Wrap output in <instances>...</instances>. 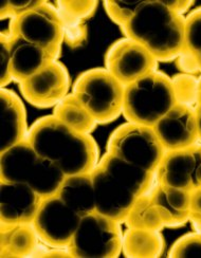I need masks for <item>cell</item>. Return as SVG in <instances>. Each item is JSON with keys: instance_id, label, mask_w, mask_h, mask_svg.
Masks as SVG:
<instances>
[{"instance_id": "6da1fadb", "label": "cell", "mask_w": 201, "mask_h": 258, "mask_svg": "<svg viewBox=\"0 0 201 258\" xmlns=\"http://www.w3.org/2000/svg\"><path fill=\"white\" fill-rule=\"evenodd\" d=\"M26 140L65 176L90 174L100 161L97 142L90 135L73 131L53 114L35 121Z\"/></svg>"}, {"instance_id": "7a4b0ae2", "label": "cell", "mask_w": 201, "mask_h": 258, "mask_svg": "<svg viewBox=\"0 0 201 258\" xmlns=\"http://www.w3.org/2000/svg\"><path fill=\"white\" fill-rule=\"evenodd\" d=\"M185 17L161 0H143L133 17L122 28L125 37L142 45L157 61H172L184 51Z\"/></svg>"}, {"instance_id": "3957f363", "label": "cell", "mask_w": 201, "mask_h": 258, "mask_svg": "<svg viewBox=\"0 0 201 258\" xmlns=\"http://www.w3.org/2000/svg\"><path fill=\"white\" fill-rule=\"evenodd\" d=\"M66 176L52 161L39 156L25 140L0 158V180L29 185L44 199L57 194Z\"/></svg>"}, {"instance_id": "277c9868", "label": "cell", "mask_w": 201, "mask_h": 258, "mask_svg": "<svg viewBox=\"0 0 201 258\" xmlns=\"http://www.w3.org/2000/svg\"><path fill=\"white\" fill-rule=\"evenodd\" d=\"M176 104L172 80L156 70L126 86L123 115L127 122L154 127Z\"/></svg>"}, {"instance_id": "5b68a950", "label": "cell", "mask_w": 201, "mask_h": 258, "mask_svg": "<svg viewBox=\"0 0 201 258\" xmlns=\"http://www.w3.org/2000/svg\"><path fill=\"white\" fill-rule=\"evenodd\" d=\"M123 86L105 68L81 73L74 82L72 93L98 124H108L123 114Z\"/></svg>"}, {"instance_id": "8992f818", "label": "cell", "mask_w": 201, "mask_h": 258, "mask_svg": "<svg viewBox=\"0 0 201 258\" xmlns=\"http://www.w3.org/2000/svg\"><path fill=\"white\" fill-rule=\"evenodd\" d=\"M121 224L97 211L83 216L67 251L74 258L118 257L123 243Z\"/></svg>"}, {"instance_id": "52a82bcc", "label": "cell", "mask_w": 201, "mask_h": 258, "mask_svg": "<svg viewBox=\"0 0 201 258\" xmlns=\"http://www.w3.org/2000/svg\"><path fill=\"white\" fill-rule=\"evenodd\" d=\"M106 148L107 153L154 174L166 153L153 127L130 122L114 129Z\"/></svg>"}, {"instance_id": "ba28073f", "label": "cell", "mask_w": 201, "mask_h": 258, "mask_svg": "<svg viewBox=\"0 0 201 258\" xmlns=\"http://www.w3.org/2000/svg\"><path fill=\"white\" fill-rule=\"evenodd\" d=\"M65 33L58 10L48 2L19 15L15 20L14 35L47 50L56 59L60 55Z\"/></svg>"}, {"instance_id": "9c48e42d", "label": "cell", "mask_w": 201, "mask_h": 258, "mask_svg": "<svg viewBox=\"0 0 201 258\" xmlns=\"http://www.w3.org/2000/svg\"><path fill=\"white\" fill-rule=\"evenodd\" d=\"M82 217L57 195L44 198L32 222L40 241L51 248L67 249Z\"/></svg>"}, {"instance_id": "30bf717a", "label": "cell", "mask_w": 201, "mask_h": 258, "mask_svg": "<svg viewBox=\"0 0 201 258\" xmlns=\"http://www.w3.org/2000/svg\"><path fill=\"white\" fill-rule=\"evenodd\" d=\"M157 64L142 45L127 37L114 41L105 55V69L125 87L156 71Z\"/></svg>"}, {"instance_id": "8fae6325", "label": "cell", "mask_w": 201, "mask_h": 258, "mask_svg": "<svg viewBox=\"0 0 201 258\" xmlns=\"http://www.w3.org/2000/svg\"><path fill=\"white\" fill-rule=\"evenodd\" d=\"M156 182L187 191L201 187V143L166 152L156 170Z\"/></svg>"}, {"instance_id": "7c38bea8", "label": "cell", "mask_w": 201, "mask_h": 258, "mask_svg": "<svg viewBox=\"0 0 201 258\" xmlns=\"http://www.w3.org/2000/svg\"><path fill=\"white\" fill-rule=\"evenodd\" d=\"M24 98L38 108L56 106L69 94L70 77L67 68L54 60L19 84Z\"/></svg>"}, {"instance_id": "4fadbf2b", "label": "cell", "mask_w": 201, "mask_h": 258, "mask_svg": "<svg viewBox=\"0 0 201 258\" xmlns=\"http://www.w3.org/2000/svg\"><path fill=\"white\" fill-rule=\"evenodd\" d=\"M95 211L104 216L124 223L133 203L139 198L122 182L109 175L99 163L91 171Z\"/></svg>"}, {"instance_id": "5bb4252c", "label": "cell", "mask_w": 201, "mask_h": 258, "mask_svg": "<svg viewBox=\"0 0 201 258\" xmlns=\"http://www.w3.org/2000/svg\"><path fill=\"white\" fill-rule=\"evenodd\" d=\"M153 129L165 152L187 148L199 143L194 107L176 104Z\"/></svg>"}, {"instance_id": "9a60e30c", "label": "cell", "mask_w": 201, "mask_h": 258, "mask_svg": "<svg viewBox=\"0 0 201 258\" xmlns=\"http://www.w3.org/2000/svg\"><path fill=\"white\" fill-rule=\"evenodd\" d=\"M41 200L27 184L0 180V223H32Z\"/></svg>"}, {"instance_id": "2e32d148", "label": "cell", "mask_w": 201, "mask_h": 258, "mask_svg": "<svg viewBox=\"0 0 201 258\" xmlns=\"http://www.w3.org/2000/svg\"><path fill=\"white\" fill-rule=\"evenodd\" d=\"M0 120H2V149H7L25 141L29 128L25 106L17 94L6 88L0 90Z\"/></svg>"}, {"instance_id": "e0dca14e", "label": "cell", "mask_w": 201, "mask_h": 258, "mask_svg": "<svg viewBox=\"0 0 201 258\" xmlns=\"http://www.w3.org/2000/svg\"><path fill=\"white\" fill-rule=\"evenodd\" d=\"M8 44L13 80L18 84L44 69L52 61L57 60L47 50L25 40L20 36L14 35L8 40Z\"/></svg>"}, {"instance_id": "ac0fdd59", "label": "cell", "mask_w": 201, "mask_h": 258, "mask_svg": "<svg viewBox=\"0 0 201 258\" xmlns=\"http://www.w3.org/2000/svg\"><path fill=\"white\" fill-rule=\"evenodd\" d=\"M150 195L164 227L179 228L189 221L190 191L155 183Z\"/></svg>"}, {"instance_id": "d6986e66", "label": "cell", "mask_w": 201, "mask_h": 258, "mask_svg": "<svg viewBox=\"0 0 201 258\" xmlns=\"http://www.w3.org/2000/svg\"><path fill=\"white\" fill-rule=\"evenodd\" d=\"M99 164L109 175L131 189L138 197L150 194L156 183V174L133 165L110 153L100 159Z\"/></svg>"}, {"instance_id": "ffe728a7", "label": "cell", "mask_w": 201, "mask_h": 258, "mask_svg": "<svg viewBox=\"0 0 201 258\" xmlns=\"http://www.w3.org/2000/svg\"><path fill=\"white\" fill-rule=\"evenodd\" d=\"M38 235L32 223L0 224V257H31L38 248Z\"/></svg>"}, {"instance_id": "44dd1931", "label": "cell", "mask_w": 201, "mask_h": 258, "mask_svg": "<svg viewBox=\"0 0 201 258\" xmlns=\"http://www.w3.org/2000/svg\"><path fill=\"white\" fill-rule=\"evenodd\" d=\"M56 195L81 217L95 212L91 173L66 176Z\"/></svg>"}, {"instance_id": "7402d4cb", "label": "cell", "mask_w": 201, "mask_h": 258, "mask_svg": "<svg viewBox=\"0 0 201 258\" xmlns=\"http://www.w3.org/2000/svg\"><path fill=\"white\" fill-rule=\"evenodd\" d=\"M164 250L160 232L127 228L123 233L122 252L127 258H157Z\"/></svg>"}, {"instance_id": "603a6c76", "label": "cell", "mask_w": 201, "mask_h": 258, "mask_svg": "<svg viewBox=\"0 0 201 258\" xmlns=\"http://www.w3.org/2000/svg\"><path fill=\"white\" fill-rule=\"evenodd\" d=\"M53 115L73 131L81 134L90 135L98 125L90 112L73 93H69L54 106Z\"/></svg>"}, {"instance_id": "cb8c5ba5", "label": "cell", "mask_w": 201, "mask_h": 258, "mask_svg": "<svg viewBox=\"0 0 201 258\" xmlns=\"http://www.w3.org/2000/svg\"><path fill=\"white\" fill-rule=\"evenodd\" d=\"M124 223L127 228L137 230L160 232L165 228L150 194H146L136 200Z\"/></svg>"}, {"instance_id": "d4e9b609", "label": "cell", "mask_w": 201, "mask_h": 258, "mask_svg": "<svg viewBox=\"0 0 201 258\" xmlns=\"http://www.w3.org/2000/svg\"><path fill=\"white\" fill-rule=\"evenodd\" d=\"M171 80L177 104H182L195 108L197 105L198 79L193 74L180 73Z\"/></svg>"}, {"instance_id": "484cf974", "label": "cell", "mask_w": 201, "mask_h": 258, "mask_svg": "<svg viewBox=\"0 0 201 258\" xmlns=\"http://www.w3.org/2000/svg\"><path fill=\"white\" fill-rule=\"evenodd\" d=\"M184 52L195 58L201 55V8L194 10L185 17Z\"/></svg>"}, {"instance_id": "4316f807", "label": "cell", "mask_w": 201, "mask_h": 258, "mask_svg": "<svg viewBox=\"0 0 201 258\" xmlns=\"http://www.w3.org/2000/svg\"><path fill=\"white\" fill-rule=\"evenodd\" d=\"M143 0H106L104 9L114 24L124 28L133 17Z\"/></svg>"}, {"instance_id": "83f0119b", "label": "cell", "mask_w": 201, "mask_h": 258, "mask_svg": "<svg viewBox=\"0 0 201 258\" xmlns=\"http://www.w3.org/2000/svg\"><path fill=\"white\" fill-rule=\"evenodd\" d=\"M56 9L63 21H81L93 15L99 5L98 2H77V0H62L56 2Z\"/></svg>"}, {"instance_id": "f1b7e54d", "label": "cell", "mask_w": 201, "mask_h": 258, "mask_svg": "<svg viewBox=\"0 0 201 258\" xmlns=\"http://www.w3.org/2000/svg\"><path fill=\"white\" fill-rule=\"evenodd\" d=\"M171 258L201 257V233L194 232L180 237L169 250Z\"/></svg>"}, {"instance_id": "f546056e", "label": "cell", "mask_w": 201, "mask_h": 258, "mask_svg": "<svg viewBox=\"0 0 201 258\" xmlns=\"http://www.w3.org/2000/svg\"><path fill=\"white\" fill-rule=\"evenodd\" d=\"M13 80L12 63H11V55L8 40L0 38V86L5 88Z\"/></svg>"}, {"instance_id": "4dcf8cb0", "label": "cell", "mask_w": 201, "mask_h": 258, "mask_svg": "<svg viewBox=\"0 0 201 258\" xmlns=\"http://www.w3.org/2000/svg\"><path fill=\"white\" fill-rule=\"evenodd\" d=\"M45 3V0H2L0 12H10L18 17L30 10H33Z\"/></svg>"}, {"instance_id": "1f68e13d", "label": "cell", "mask_w": 201, "mask_h": 258, "mask_svg": "<svg viewBox=\"0 0 201 258\" xmlns=\"http://www.w3.org/2000/svg\"><path fill=\"white\" fill-rule=\"evenodd\" d=\"M161 2L174 12L183 15L186 11L194 5L192 0H161Z\"/></svg>"}, {"instance_id": "d6a6232c", "label": "cell", "mask_w": 201, "mask_h": 258, "mask_svg": "<svg viewBox=\"0 0 201 258\" xmlns=\"http://www.w3.org/2000/svg\"><path fill=\"white\" fill-rule=\"evenodd\" d=\"M190 213L201 215V187L190 191Z\"/></svg>"}, {"instance_id": "836d02e7", "label": "cell", "mask_w": 201, "mask_h": 258, "mask_svg": "<svg viewBox=\"0 0 201 258\" xmlns=\"http://www.w3.org/2000/svg\"><path fill=\"white\" fill-rule=\"evenodd\" d=\"M38 256L40 257H71L67 249H62V248H52L50 250H46L44 253H40Z\"/></svg>"}, {"instance_id": "e575fe53", "label": "cell", "mask_w": 201, "mask_h": 258, "mask_svg": "<svg viewBox=\"0 0 201 258\" xmlns=\"http://www.w3.org/2000/svg\"><path fill=\"white\" fill-rule=\"evenodd\" d=\"M189 222L192 223V227L194 228L195 232L201 233V215L200 214L190 213Z\"/></svg>"}, {"instance_id": "d590c367", "label": "cell", "mask_w": 201, "mask_h": 258, "mask_svg": "<svg viewBox=\"0 0 201 258\" xmlns=\"http://www.w3.org/2000/svg\"><path fill=\"white\" fill-rule=\"evenodd\" d=\"M195 113H196V122H197L199 143H201V105L198 104V105L195 106Z\"/></svg>"}, {"instance_id": "8d00e7d4", "label": "cell", "mask_w": 201, "mask_h": 258, "mask_svg": "<svg viewBox=\"0 0 201 258\" xmlns=\"http://www.w3.org/2000/svg\"><path fill=\"white\" fill-rule=\"evenodd\" d=\"M201 105V77L198 78V87H197V105Z\"/></svg>"}, {"instance_id": "74e56055", "label": "cell", "mask_w": 201, "mask_h": 258, "mask_svg": "<svg viewBox=\"0 0 201 258\" xmlns=\"http://www.w3.org/2000/svg\"><path fill=\"white\" fill-rule=\"evenodd\" d=\"M195 59H196V62H197L198 70H199V72H201V55L198 56V57H196Z\"/></svg>"}]
</instances>
